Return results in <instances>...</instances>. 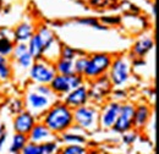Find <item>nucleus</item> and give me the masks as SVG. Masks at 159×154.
I'll return each mask as SVG.
<instances>
[{
	"label": "nucleus",
	"mask_w": 159,
	"mask_h": 154,
	"mask_svg": "<svg viewBox=\"0 0 159 154\" xmlns=\"http://www.w3.org/2000/svg\"><path fill=\"white\" fill-rule=\"evenodd\" d=\"M42 122L57 135H61L74 126V110L69 108L64 102L57 100L53 103L48 110L44 111Z\"/></svg>",
	"instance_id": "nucleus-1"
},
{
	"label": "nucleus",
	"mask_w": 159,
	"mask_h": 154,
	"mask_svg": "<svg viewBox=\"0 0 159 154\" xmlns=\"http://www.w3.org/2000/svg\"><path fill=\"white\" fill-rule=\"evenodd\" d=\"M111 62H113V57L108 53H94L89 55L83 74L84 79L91 82L97 79L98 77L107 75Z\"/></svg>",
	"instance_id": "nucleus-2"
},
{
	"label": "nucleus",
	"mask_w": 159,
	"mask_h": 154,
	"mask_svg": "<svg viewBox=\"0 0 159 154\" xmlns=\"http://www.w3.org/2000/svg\"><path fill=\"white\" fill-rule=\"evenodd\" d=\"M130 71H131V61L127 57L120 55L116 58H113V62L108 71V78L111 86L115 87L124 86L130 78Z\"/></svg>",
	"instance_id": "nucleus-3"
},
{
	"label": "nucleus",
	"mask_w": 159,
	"mask_h": 154,
	"mask_svg": "<svg viewBox=\"0 0 159 154\" xmlns=\"http://www.w3.org/2000/svg\"><path fill=\"white\" fill-rule=\"evenodd\" d=\"M55 75L54 64L47 59L36 60L30 67V77L37 84H49Z\"/></svg>",
	"instance_id": "nucleus-4"
},
{
	"label": "nucleus",
	"mask_w": 159,
	"mask_h": 154,
	"mask_svg": "<svg viewBox=\"0 0 159 154\" xmlns=\"http://www.w3.org/2000/svg\"><path fill=\"white\" fill-rule=\"evenodd\" d=\"M99 119V111L96 106L92 105H83L74 110V122L77 127L83 130H91L96 126Z\"/></svg>",
	"instance_id": "nucleus-5"
},
{
	"label": "nucleus",
	"mask_w": 159,
	"mask_h": 154,
	"mask_svg": "<svg viewBox=\"0 0 159 154\" xmlns=\"http://www.w3.org/2000/svg\"><path fill=\"white\" fill-rule=\"evenodd\" d=\"M134 116H135V104L124 103L120 106L118 119L113 126L114 131L119 134H125L134 127Z\"/></svg>",
	"instance_id": "nucleus-6"
},
{
	"label": "nucleus",
	"mask_w": 159,
	"mask_h": 154,
	"mask_svg": "<svg viewBox=\"0 0 159 154\" xmlns=\"http://www.w3.org/2000/svg\"><path fill=\"white\" fill-rule=\"evenodd\" d=\"M55 102L57 100L54 98L42 96L39 93H37L36 91L28 92L27 97H26V104L28 106V111H31L34 116H37L38 114L43 115L44 111L48 110L49 106Z\"/></svg>",
	"instance_id": "nucleus-7"
},
{
	"label": "nucleus",
	"mask_w": 159,
	"mask_h": 154,
	"mask_svg": "<svg viewBox=\"0 0 159 154\" xmlns=\"http://www.w3.org/2000/svg\"><path fill=\"white\" fill-rule=\"evenodd\" d=\"M111 92V83L107 75L98 77L94 81H91V87H88V96L89 100L103 102L104 98Z\"/></svg>",
	"instance_id": "nucleus-8"
},
{
	"label": "nucleus",
	"mask_w": 159,
	"mask_h": 154,
	"mask_svg": "<svg viewBox=\"0 0 159 154\" xmlns=\"http://www.w3.org/2000/svg\"><path fill=\"white\" fill-rule=\"evenodd\" d=\"M88 100H89L88 86L86 83L77 87V88H75V89H72V91H70L67 94L64 96V99H62V102L69 108H71L72 110L88 104Z\"/></svg>",
	"instance_id": "nucleus-9"
},
{
	"label": "nucleus",
	"mask_w": 159,
	"mask_h": 154,
	"mask_svg": "<svg viewBox=\"0 0 159 154\" xmlns=\"http://www.w3.org/2000/svg\"><path fill=\"white\" fill-rule=\"evenodd\" d=\"M36 124H37V116H34L28 110H23L22 113L17 114L14 117L12 129L16 134H22V135L27 136Z\"/></svg>",
	"instance_id": "nucleus-10"
},
{
	"label": "nucleus",
	"mask_w": 159,
	"mask_h": 154,
	"mask_svg": "<svg viewBox=\"0 0 159 154\" xmlns=\"http://www.w3.org/2000/svg\"><path fill=\"white\" fill-rule=\"evenodd\" d=\"M120 106H121V103L115 100L109 102L107 105H104V108L99 113V119H98L100 126L103 129H113L119 115Z\"/></svg>",
	"instance_id": "nucleus-11"
},
{
	"label": "nucleus",
	"mask_w": 159,
	"mask_h": 154,
	"mask_svg": "<svg viewBox=\"0 0 159 154\" xmlns=\"http://www.w3.org/2000/svg\"><path fill=\"white\" fill-rule=\"evenodd\" d=\"M11 57L17 62V65L23 70H30V67L34 62V60L28 52L27 43H15Z\"/></svg>",
	"instance_id": "nucleus-12"
},
{
	"label": "nucleus",
	"mask_w": 159,
	"mask_h": 154,
	"mask_svg": "<svg viewBox=\"0 0 159 154\" xmlns=\"http://www.w3.org/2000/svg\"><path fill=\"white\" fill-rule=\"evenodd\" d=\"M27 137H28V142H32V143H36V144H42L44 142L53 141L54 134L40 121V122H37L33 126V129L27 135Z\"/></svg>",
	"instance_id": "nucleus-13"
},
{
	"label": "nucleus",
	"mask_w": 159,
	"mask_h": 154,
	"mask_svg": "<svg viewBox=\"0 0 159 154\" xmlns=\"http://www.w3.org/2000/svg\"><path fill=\"white\" fill-rule=\"evenodd\" d=\"M34 33H36L34 26L28 21H23L15 27L12 32V39L15 43H27L33 37Z\"/></svg>",
	"instance_id": "nucleus-14"
},
{
	"label": "nucleus",
	"mask_w": 159,
	"mask_h": 154,
	"mask_svg": "<svg viewBox=\"0 0 159 154\" xmlns=\"http://www.w3.org/2000/svg\"><path fill=\"white\" fill-rule=\"evenodd\" d=\"M152 116V109L147 104L135 105V116H134V129L143 130Z\"/></svg>",
	"instance_id": "nucleus-15"
},
{
	"label": "nucleus",
	"mask_w": 159,
	"mask_h": 154,
	"mask_svg": "<svg viewBox=\"0 0 159 154\" xmlns=\"http://www.w3.org/2000/svg\"><path fill=\"white\" fill-rule=\"evenodd\" d=\"M36 33L39 36L40 40H42V44L44 47V55L47 57L48 53L54 48V45L59 44V42H58L57 37H55L54 32L48 26H45V25H40L39 28L37 29Z\"/></svg>",
	"instance_id": "nucleus-16"
},
{
	"label": "nucleus",
	"mask_w": 159,
	"mask_h": 154,
	"mask_svg": "<svg viewBox=\"0 0 159 154\" xmlns=\"http://www.w3.org/2000/svg\"><path fill=\"white\" fill-rule=\"evenodd\" d=\"M153 48H154V38H152L151 36H143L135 42L131 53L136 58L143 59V57H146Z\"/></svg>",
	"instance_id": "nucleus-17"
},
{
	"label": "nucleus",
	"mask_w": 159,
	"mask_h": 154,
	"mask_svg": "<svg viewBox=\"0 0 159 154\" xmlns=\"http://www.w3.org/2000/svg\"><path fill=\"white\" fill-rule=\"evenodd\" d=\"M49 87H50V89L53 91V93L55 96L64 97L71 91L69 76H64V75H58L57 74L54 76V78L50 81Z\"/></svg>",
	"instance_id": "nucleus-18"
},
{
	"label": "nucleus",
	"mask_w": 159,
	"mask_h": 154,
	"mask_svg": "<svg viewBox=\"0 0 159 154\" xmlns=\"http://www.w3.org/2000/svg\"><path fill=\"white\" fill-rule=\"evenodd\" d=\"M27 48H28V52L34 61L44 59V47H43L42 40L37 33H34L33 37L27 42Z\"/></svg>",
	"instance_id": "nucleus-19"
},
{
	"label": "nucleus",
	"mask_w": 159,
	"mask_h": 154,
	"mask_svg": "<svg viewBox=\"0 0 159 154\" xmlns=\"http://www.w3.org/2000/svg\"><path fill=\"white\" fill-rule=\"evenodd\" d=\"M28 143V137L22 134H14L11 138V143L9 147V153L10 154H20L23 147Z\"/></svg>",
	"instance_id": "nucleus-20"
},
{
	"label": "nucleus",
	"mask_w": 159,
	"mask_h": 154,
	"mask_svg": "<svg viewBox=\"0 0 159 154\" xmlns=\"http://www.w3.org/2000/svg\"><path fill=\"white\" fill-rule=\"evenodd\" d=\"M53 64H54L55 72H57L58 75L69 76V75H72V74L75 72V71H74V61H71V60L58 58L57 61H54Z\"/></svg>",
	"instance_id": "nucleus-21"
},
{
	"label": "nucleus",
	"mask_w": 159,
	"mask_h": 154,
	"mask_svg": "<svg viewBox=\"0 0 159 154\" xmlns=\"http://www.w3.org/2000/svg\"><path fill=\"white\" fill-rule=\"evenodd\" d=\"M12 77V66L9 58L0 55V82H6Z\"/></svg>",
	"instance_id": "nucleus-22"
},
{
	"label": "nucleus",
	"mask_w": 159,
	"mask_h": 154,
	"mask_svg": "<svg viewBox=\"0 0 159 154\" xmlns=\"http://www.w3.org/2000/svg\"><path fill=\"white\" fill-rule=\"evenodd\" d=\"M14 47H15V42L11 37H9V36L0 37V55L1 57L10 58L12 54Z\"/></svg>",
	"instance_id": "nucleus-23"
},
{
	"label": "nucleus",
	"mask_w": 159,
	"mask_h": 154,
	"mask_svg": "<svg viewBox=\"0 0 159 154\" xmlns=\"http://www.w3.org/2000/svg\"><path fill=\"white\" fill-rule=\"evenodd\" d=\"M61 142L65 144H84L86 143V137L81 134H71V132H64L61 134Z\"/></svg>",
	"instance_id": "nucleus-24"
},
{
	"label": "nucleus",
	"mask_w": 159,
	"mask_h": 154,
	"mask_svg": "<svg viewBox=\"0 0 159 154\" xmlns=\"http://www.w3.org/2000/svg\"><path fill=\"white\" fill-rule=\"evenodd\" d=\"M77 23L89 26V27H92L93 29H97V31H107L108 29V27H105L103 23H100L99 19H97V17H81V19L77 20Z\"/></svg>",
	"instance_id": "nucleus-25"
},
{
	"label": "nucleus",
	"mask_w": 159,
	"mask_h": 154,
	"mask_svg": "<svg viewBox=\"0 0 159 154\" xmlns=\"http://www.w3.org/2000/svg\"><path fill=\"white\" fill-rule=\"evenodd\" d=\"M59 154H87V149L80 144H66L59 151Z\"/></svg>",
	"instance_id": "nucleus-26"
},
{
	"label": "nucleus",
	"mask_w": 159,
	"mask_h": 154,
	"mask_svg": "<svg viewBox=\"0 0 159 154\" xmlns=\"http://www.w3.org/2000/svg\"><path fill=\"white\" fill-rule=\"evenodd\" d=\"M79 55V52L69 45H61L60 47V53H59V58L61 59H66V60H71L74 61L75 59L77 58Z\"/></svg>",
	"instance_id": "nucleus-27"
},
{
	"label": "nucleus",
	"mask_w": 159,
	"mask_h": 154,
	"mask_svg": "<svg viewBox=\"0 0 159 154\" xmlns=\"http://www.w3.org/2000/svg\"><path fill=\"white\" fill-rule=\"evenodd\" d=\"M87 61H88L87 55H80L74 60V71H75V74L83 76L86 66H87Z\"/></svg>",
	"instance_id": "nucleus-28"
},
{
	"label": "nucleus",
	"mask_w": 159,
	"mask_h": 154,
	"mask_svg": "<svg viewBox=\"0 0 159 154\" xmlns=\"http://www.w3.org/2000/svg\"><path fill=\"white\" fill-rule=\"evenodd\" d=\"M40 146V154H55L59 151V144L57 141H48L39 144Z\"/></svg>",
	"instance_id": "nucleus-29"
},
{
	"label": "nucleus",
	"mask_w": 159,
	"mask_h": 154,
	"mask_svg": "<svg viewBox=\"0 0 159 154\" xmlns=\"http://www.w3.org/2000/svg\"><path fill=\"white\" fill-rule=\"evenodd\" d=\"M100 23H103L105 27H108V26H118L121 23V21L122 19L120 17V16H103V17H100L99 19Z\"/></svg>",
	"instance_id": "nucleus-30"
},
{
	"label": "nucleus",
	"mask_w": 159,
	"mask_h": 154,
	"mask_svg": "<svg viewBox=\"0 0 159 154\" xmlns=\"http://www.w3.org/2000/svg\"><path fill=\"white\" fill-rule=\"evenodd\" d=\"M20 154H40V146L36 144V143H32V142H28L23 147V149L21 151Z\"/></svg>",
	"instance_id": "nucleus-31"
},
{
	"label": "nucleus",
	"mask_w": 159,
	"mask_h": 154,
	"mask_svg": "<svg viewBox=\"0 0 159 154\" xmlns=\"http://www.w3.org/2000/svg\"><path fill=\"white\" fill-rule=\"evenodd\" d=\"M33 91H36L37 93H39L42 96L50 97V98H53V97L55 96V94L53 93V91L50 89L49 84H36V87H34Z\"/></svg>",
	"instance_id": "nucleus-32"
},
{
	"label": "nucleus",
	"mask_w": 159,
	"mask_h": 154,
	"mask_svg": "<svg viewBox=\"0 0 159 154\" xmlns=\"http://www.w3.org/2000/svg\"><path fill=\"white\" fill-rule=\"evenodd\" d=\"M23 110H25V104H23V102H22L21 99L14 100V102L11 103V105H10V111H11L12 114H15V115L22 113Z\"/></svg>",
	"instance_id": "nucleus-33"
},
{
	"label": "nucleus",
	"mask_w": 159,
	"mask_h": 154,
	"mask_svg": "<svg viewBox=\"0 0 159 154\" xmlns=\"http://www.w3.org/2000/svg\"><path fill=\"white\" fill-rule=\"evenodd\" d=\"M136 139H137V131L130 130V131L122 134V142H124L125 144H129V146H130V144H132Z\"/></svg>",
	"instance_id": "nucleus-34"
},
{
	"label": "nucleus",
	"mask_w": 159,
	"mask_h": 154,
	"mask_svg": "<svg viewBox=\"0 0 159 154\" xmlns=\"http://www.w3.org/2000/svg\"><path fill=\"white\" fill-rule=\"evenodd\" d=\"M113 97H114L115 102H120V100H122L127 97V92L122 88H116V89L113 91Z\"/></svg>",
	"instance_id": "nucleus-35"
},
{
	"label": "nucleus",
	"mask_w": 159,
	"mask_h": 154,
	"mask_svg": "<svg viewBox=\"0 0 159 154\" xmlns=\"http://www.w3.org/2000/svg\"><path fill=\"white\" fill-rule=\"evenodd\" d=\"M88 2L92 7H103L107 5L108 0H88Z\"/></svg>",
	"instance_id": "nucleus-36"
},
{
	"label": "nucleus",
	"mask_w": 159,
	"mask_h": 154,
	"mask_svg": "<svg viewBox=\"0 0 159 154\" xmlns=\"http://www.w3.org/2000/svg\"><path fill=\"white\" fill-rule=\"evenodd\" d=\"M6 138H7L6 132L0 136V152H1V151H2V148H4V144H5V142H6Z\"/></svg>",
	"instance_id": "nucleus-37"
},
{
	"label": "nucleus",
	"mask_w": 159,
	"mask_h": 154,
	"mask_svg": "<svg viewBox=\"0 0 159 154\" xmlns=\"http://www.w3.org/2000/svg\"><path fill=\"white\" fill-rule=\"evenodd\" d=\"M6 131H5V125L2 124V121H1V119H0V136L2 135V134H5Z\"/></svg>",
	"instance_id": "nucleus-38"
},
{
	"label": "nucleus",
	"mask_w": 159,
	"mask_h": 154,
	"mask_svg": "<svg viewBox=\"0 0 159 154\" xmlns=\"http://www.w3.org/2000/svg\"><path fill=\"white\" fill-rule=\"evenodd\" d=\"M152 14H153V17H156V5L153 4V7H152Z\"/></svg>",
	"instance_id": "nucleus-39"
},
{
	"label": "nucleus",
	"mask_w": 159,
	"mask_h": 154,
	"mask_svg": "<svg viewBox=\"0 0 159 154\" xmlns=\"http://www.w3.org/2000/svg\"><path fill=\"white\" fill-rule=\"evenodd\" d=\"M80 1H84V0H80Z\"/></svg>",
	"instance_id": "nucleus-40"
},
{
	"label": "nucleus",
	"mask_w": 159,
	"mask_h": 154,
	"mask_svg": "<svg viewBox=\"0 0 159 154\" xmlns=\"http://www.w3.org/2000/svg\"><path fill=\"white\" fill-rule=\"evenodd\" d=\"M153 154H156V153H153Z\"/></svg>",
	"instance_id": "nucleus-41"
}]
</instances>
